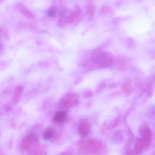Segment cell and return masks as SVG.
Wrapping results in <instances>:
<instances>
[{"instance_id": "7a4b0ae2", "label": "cell", "mask_w": 155, "mask_h": 155, "mask_svg": "<svg viewBox=\"0 0 155 155\" xmlns=\"http://www.w3.org/2000/svg\"><path fill=\"white\" fill-rule=\"evenodd\" d=\"M66 117V113L64 111H58L54 115L53 120L57 124H61L64 122Z\"/></svg>"}, {"instance_id": "3957f363", "label": "cell", "mask_w": 155, "mask_h": 155, "mask_svg": "<svg viewBox=\"0 0 155 155\" xmlns=\"http://www.w3.org/2000/svg\"><path fill=\"white\" fill-rule=\"evenodd\" d=\"M55 134V130L54 129L51 127H48L46 128L42 133V138L45 140H48L51 139Z\"/></svg>"}, {"instance_id": "277c9868", "label": "cell", "mask_w": 155, "mask_h": 155, "mask_svg": "<svg viewBox=\"0 0 155 155\" xmlns=\"http://www.w3.org/2000/svg\"><path fill=\"white\" fill-rule=\"evenodd\" d=\"M22 91H23V87L21 86H18L16 87L13 98V101L14 103H17L19 101Z\"/></svg>"}, {"instance_id": "6da1fadb", "label": "cell", "mask_w": 155, "mask_h": 155, "mask_svg": "<svg viewBox=\"0 0 155 155\" xmlns=\"http://www.w3.org/2000/svg\"><path fill=\"white\" fill-rule=\"evenodd\" d=\"M90 131V124L87 119H83L79 124L78 132L82 137H86Z\"/></svg>"}, {"instance_id": "5b68a950", "label": "cell", "mask_w": 155, "mask_h": 155, "mask_svg": "<svg viewBox=\"0 0 155 155\" xmlns=\"http://www.w3.org/2000/svg\"><path fill=\"white\" fill-rule=\"evenodd\" d=\"M48 14L49 16H53V14H54V11L52 10H50L48 11Z\"/></svg>"}, {"instance_id": "8992f818", "label": "cell", "mask_w": 155, "mask_h": 155, "mask_svg": "<svg viewBox=\"0 0 155 155\" xmlns=\"http://www.w3.org/2000/svg\"><path fill=\"white\" fill-rule=\"evenodd\" d=\"M0 31H1V28H0Z\"/></svg>"}]
</instances>
